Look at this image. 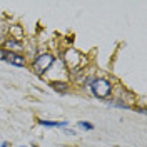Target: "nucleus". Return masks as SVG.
I'll use <instances>...</instances> for the list:
<instances>
[{
  "mask_svg": "<svg viewBox=\"0 0 147 147\" xmlns=\"http://www.w3.org/2000/svg\"><path fill=\"white\" fill-rule=\"evenodd\" d=\"M89 87H90L92 95L97 97V99H102V100L109 99L112 95V92H114V85L110 82V79H107V77H92Z\"/></svg>",
  "mask_w": 147,
  "mask_h": 147,
  "instance_id": "obj_1",
  "label": "nucleus"
},
{
  "mask_svg": "<svg viewBox=\"0 0 147 147\" xmlns=\"http://www.w3.org/2000/svg\"><path fill=\"white\" fill-rule=\"evenodd\" d=\"M5 55H7V50L0 47V60H5Z\"/></svg>",
  "mask_w": 147,
  "mask_h": 147,
  "instance_id": "obj_8",
  "label": "nucleus"
},
{
  "mask_svg": "<svg viewBox=\"0 0 147 147\" xmlns=\"http://www.w3.org/2000/svg\"><path fill=\"white\" fill-rule=\"evenodd\" d=\"M79 127L82 129V130H94V125H92L90 122H85V120L79 122Z\"/></svg>",
  "mask_w": 147,
  "mask_h": 147,
  "instance_id": "obj_7",
  "label": "nucleus"
},
{
  "mask_svg": "<svg viewBox=\"0 0 147 147\" xmlns=\"http://www.w3.org/2000/svg\"><path fill=\"white\" fill-rule=\"evenodd\" d=\"M18 147H28V146H18Z\"/></svg>",
  "mask_w": 147,
  "mask_h": 147,
  "instance_id": "obj_12",
  "label": "nucleus"
},
{
  "mask_svg": "<svg viewBox=\"0 0 147 147\" xmlns=\"http://www.w3.org/2000/svg\"><path fill=\"white\" fill-rule=\"evenodd\" d=\"M3 62H7L10 65H15V67H25V57L22 54H17V52H7Z\"/></svg>",
  "mask_w": 147,
  "mask_h": 147,
  "instance_id": "obj_4",
  "label": "nucleus"
},
{
  "mask_svg": "<svg viewBox=\"0 0 147 147\" xmlns=\"http://www.w3.org/2000/svg\"><path fill=\"white\" fill-rule=\"evenodd\" d=\"M3 40H5V38H3V35H2V34H0V45H2V44H3Z\"/></svg>",
  "mask_w": 147,
  "mask_h": 147,
  "instance_id": "obj_11",
  "label": "nucleus"
},
{
  "mask_svg": "<svg viewBox=\"0 0 147 147\" xmlns=\"http://www.w3.org/2000/svg\"><path fill=\"white\" fill-rule=\"evenodd\" d=\"M137 112H140V114H146V109H144V107H139Z\"/></svg>",
  "mask_w": 147,
  "mask_h": 147,
  "instance_id": "obj_10",
  "label": "nucleus"
},
{
  "mask_svg": "<svg viewBox=\"0 0 147 147\" xmlns=\"http://www.w3.org/2000/svg\"><path fill=\"white\" fill-rule=\"evenodd\" d=\"M10 142H7V140H3V142H0V147H9Z\"/></svg>",
  "mask_w": 147,
  "mask_h": 147,
  "instance_id": "obj_9",
  "label": "nucleus"
},
{
  "mask_svg": "<svg viewBox=\"0 0 147 147\" xmlns=\"http://www.w3.org/2000/svg\"><path fill=\"white\" fill-rule=\"evenodd\" d=\"M67 120H62V122H59V120H38V125H42V127H67Z\"/></svg>",
  "mask_w": 147,
  "mask_h": 147,
  "instance_id": "obj_6",
  "label": "nucleus"
},
{
  "mask_svg": "<svg viewBox=\"0 0 147 147\" xmlns=\"http://www.w3.org/2000/svg\"><path fill=\"white\" fill-rule=\"evenodd\" d=\"M55 64V55L52 52H42V54H38L34 59V62H32V70L37 74V75H44L47 74L50 69H52V65Z\"/></svg>",
  "mask_w": 147,
  "mask_h": 147,
  "instance_id": "obj_2",
  "label": "nucleus"
},
{
  "mask_svg": "<svg viewBox=\"0 0 147 147\" xmlns=\"http://www.w3.org/2000/svg\"><path fill=\"white\" fill-rule=\"evenodd\" d=\"M50 87H52L55 92H59V94H67V92H69V82H65V80L50 82Z\"/></svg>",
  "mask_w": 147,
  "mask_h": 147,
  "instance_id": "obj_5",
  "label": "nucleus"
},
{
  "mask_svg": "<svg viewBox=\"0 0 147 147\" xmlns=\"http://www.w3.org/2000/svg\"><path fill=\"white\" fill-rule=\"evenodd\" d=\"M2 49H5L7 52H17V54H22V50H24V44L20 42V38H13V37H10V38H5V40H3Z\"/></svg>",
  "mask_w": 147,
  "mask_h": 147,
  "instance_id": "obj_3",
  "label": "nucleus"
}]
</instances>
